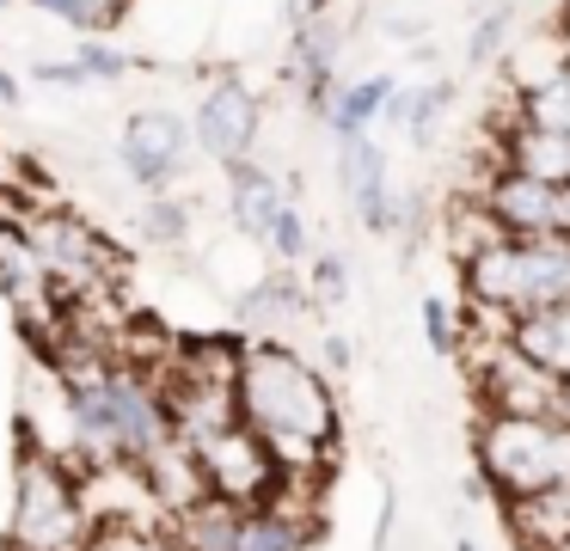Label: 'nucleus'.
I'll return each mask as SVG.
<instances>
[{
  "instance_id": "nucleus-17",
  "label": "nucleus",
  "mask_w": 570,
  "mask_h": 551,
  "mask_svg": "<svg viewBox=\"0 0 570 551\" xmlns=\"http://www.w3.org/2000/svg\"><path fill=\"white\" fill-rule=\"evenodd\" d=\"M454 110V80H417V86H393L386 98V129H399L411 147H430L442 135V117Z\"/></svg>"
},
{
  "instance_id": "nucleus-20",
  "label": "nucleus",
  "mask_w": 570,
  "mask_h": 551,
  "mask_svg": "<svg viewBox=\"0 0 570 551\" xmlns=\"http://www.w3.org/2000/svg\"><path fill=\"white\" fill-rule=\"evenodd\" d=\"M239 502H227V496H197L190 509H178L173 514V545L178 551H234V539H239Z\"/></svg>"
},
{
  "instance_id": "nucleus-30",
  "label": "nucleus",
  "mask_w": 570,
  "mask_h": 551,
  "mask_svg": "<svg viewBox=\"0 0 570 551\" xmlns=\"http://www.w3.org/2000/svg\"><path fill=\"white\" fill-rule=\"evenodd\" d=\"M307 288L320 306H344L350 301V264L337 252H313L307 257Z\"/></svg>"
},
{
  "instance_id": "nucleus-14",
  "label": "nucleus",
  "mask_w": 570,
  "mask_h": 551,
  "mask_svg": "<svg viewBox=\"0 0 570 551\" xmlns=\"http://www.w3.org/2000/svg\"><path fill=\"white\" fill-rule=\"evenodd\" d=\"M0 288L19 306V318H56V306H62L43 257L26 245V233H19L13 220H0Z\"/></svg>"
},
{
  "instance_id": "nucleus-27",
  "label": "nucleus",
  "mask_w": 570,
  "mask_h": 551,
  "mask_svg": "<svg viewBox=\"0 0 570 551\" xmlns=\"http://www.w3.org/2000/svg\"><path fill=\"white\" fill-rule=\"evenodd\" d=\"M264 252L276 257V264H307L320 245H313V227H307V215H301V203L288 196L283 208H276V220H271V233H264Z\"/></svg>"
},
{
  "instance_id": "nucleus-5",
  "label": "nucleus",
  "mask_w": 570,
  "mask_h": 551,
  "mask_svg": "<svg viewBox=\"0 0 570 551\" xmlns=\"http://www.w3.org/2000/svg\"><path fill=\"white\" fill-rule=\"evenodd\" d=\"M472 386H479V404L497 416H552L564 404V380L540 367L528 350H515L509 325L484 331V343L472 350Z\"/></svg>"
},
{
  "instance_id": "nucleus-19",
  "label": "nucleus",
  "mask_w": 570,
  "mask_h": 551,
  "mask_svg": "<svg viewBox=\"0 0 570 551\" xmlns=\"http://www.w3.org/2000/svg\"><path fill=\"white\" fill-rule=\"evenodd\" d=\"M509 117L528 122V129H552V135H570V61L558 56L546 73L515 86L509 98Z\"/></svg>"
},
{
  "instance_id": "nucleus-25",
  "label": "nucleus",
  "mask_w": 570,
  "mask_h": 551,
  "mask_svg": "<svg viewBox=\"0 0 570 551\" xmlns=\"http://www.w3.org/2000/svg\"><path fill=\"white\" fill-rule=\"evenodd\" d=\"M26 7H38V12H50V19L75 24L80 37H111L117 24H124L129 0H26Z\"/></svg>"
},
{
  "instance_id": "nucleus-13",
  "label": "nucleus",
  "mask_w": 570,
  "mask_h": 551,
  "mask_svg": "<svg viewBox=\"0 0 570 551\" xmlns=\"http://www.w3.org/2000/svg\"><path fill=\"white\" fill-rule=\"evenodd\" d=\"M222 171H227V215H234V227L246 233V239L264 245V233H271L276 208L295 196V184L276 178L271 166H258V154L239 159V166H222Z\"/></svg>"
},
{
  "instance_id": "nucleus-8",
  "label": "nucleus",
  "mask_w": 570,
  "mask_h": 551,
  "mask_svg": "<svg viewBox=\"0 0 570 551\" xmlns=\"http://www.w3.org/2000/svg\"><path fill=\"white\" fill-rule=\"evenodd\" d=\"M13 227L26 233V245L43 257L56 294H62V288H75V294L105 288V269H111L117 257H111V245H105L99 233L87 227V220L56 215V208H50V215H26V220H13Z\"/></svg>"
},
{
  "instance_id": "nucleus-21",
  "label": "nucleus",
  "mask_w": 570,
  "mask_h": 551,
  "mask_svg": "<svg viewBox=\"0 0 570 551\" xmlns=\"http://www.w3.org/2000/svg\"><path fill=\"white\" fill-rule=\"evenodd\" d=\"M307 533H313L307 509H295L288 496H276V502H258V509L239 514L234 551H301V545H307Z\"/></svg>"
},
{
  "instance_id": "nucleus-15",
  "label": "nucleus",
  "mask_w": 570,
  "mask_h": 551,
  "mask_svg": "<svg viewBox=\"0 0 570 551\" xmlns=\"http://www.w3.org/2000/svg\"><path fill=\"white\" fill-rule=\"evenodd\" d=\"M307 313H320V301H313V288L301 276H288V269L252 282V288L234 301V318L246 331H283V325H295V318H307Z\"/></svg>"
},
{
  "instance_id": "nucleus-7",
  "label": "nucleus",
  "mask_w": 570,
  "mask_h": 551,
  "mask_svg": "<svg viewBox=\"0 0 570 551\" xmlns=\"http://www.w3.org/2000/svg\"><path fill=\"white\" fill-rule=\"evenodd\" d=\"M190 154H197V129H190V117H178V110H166V105L129 110L124 135H117V159H124V171L148 196L173 190V184L185 178Z\"/></svg>"
},
{
  "instance_id": "nucleus-4",
  "label": "nucleus",
  "mask_w": 570,
  "mask_h": 551,
  "mask_svg": "<svg viewBox=\"0 0 570 551\" xmlns=\"http://www.w3.org/2000/svg\"><path fill=\"white\" fill-rule=\"evenodd\" d=\"M92 533V509L68 460H56L31 423H19V460H13V527L7 551H80Z\"/></svg>"
},
{
  "instance_id": "nucleus-11",
  "label": "nucleus",
  "mask_w": 570,
  "mask_h": 551,
  "mask_svg": "<svg viewBox=\"0 0 570 551\" xmlns=\"http://www.w3.org/2000/svg\"><path fill=\"white\" fill-rule=\"evenodd\" d=\"M337 184H344L350 208L368 233H399V184L386 171V147L374 135L337 141Z\"/></svg>"
},
{
  "instance_id": "nucleus-31",
  "label": "nucleus",
  "mask_w": 570,
  "mask_h": 551,
  "mask_svg": "<svg viewBox=\"0 0 570 551\" xmlns=\"http://www.w3.org/2000/svg\"><path fill=\"white\" fill-rule=\"evenodd\" d=\"M31 80H38V86H62V92H87V68H80V61L75 56H68V61H50V56H43V61H31Z\"/></svg>"
},
{
  "instance_id": "nucleus-35",
  "label": "nucleus",
  "mask_w": 570,
  "mask_h": 551,
  "mask_svg": "<svg viewBox=\"0 0 570 551\" xmlns=\"http://www.w3.org/2000/svg\"><path fill=\"white\" fill-rule=\"evenodd\" d=\"M0 105H7V110H19V105H26V86H19V73L7 68V61H0Z\"/></svg>"
},
{
  "instance_id": "nucleus-22",
  "label": "nucleus",
  "mask_w": 570,
  "mask_h": 551,
  "mask_svg": "<svg viewBox=\"0 0 570 551\" xmlns=\"http://www.w3.org/2000/svg\"><path fill=\"white\" fill-rule=\"evenodd\" d=\"M509 343H515V350H528L540 367H552L558 380H570V301L509 318Z\"/></svg>"
},
{
  "instance_id": "nucleus-6",
  "label": "nucleus",
  "mask_w": 570,
  "mask_h": 551,
  "mask_svg": "<svg viewBox=\"0 0 570 551\" xmlns=\"http://www.w3.org/2000/svg\"><path fill=\"white\" fill-rule=\"evenodd\" d=\"M190 453H197L203 490H209V496L239 502V509L276 502V490L288 484L283 460H276V453L258 441V429H246L239 416H234V423H222V429H209L203 441H190Z\"/></svg>"
},
{
  "instance_id": "nucleus-18",
  "label": "nucleus",
  "mask_w": 570,
  "mask_h": 551,
  "mask_svg": "<svg viewBox=\"0 0 570 551\" xmlns=\"http://www.w3.org/2000/svg\"><path fill=\"white\" fill-rule=\"evenodd\" d=\"M393 73H362V80H337L332 105H325V129H332V141H350V135H368L374 122L386 117V98H393Z\"/></svg>"
},
{
  "instance_id": "nucleus-16",
  "label": "nucleus",
  "mask_w": 570,
  "mask_h": 551,
  "mask_svg": "<svg viewBox=\"0 0 570 551\" xmlns=\"http://www.w3.org/2000/svg\"><path fill=\"white\" fill-rule=\"evenodd\" d=\"M491 147H497V166H515V171H533V178L570 184V135L528 129V122L509 117L503 129H491Z\"/></svg>"
},
{
  "instance_id": "nucleus-23",
  "label": "nucleus",
  "mask_w": 570,
  "mask_h": 551,
  "mask_svg": "<svg viewBox=\"0 0 570 551\" xmlns=\"http://www.w3.org/2000/svg\"><path fill=\"white\" fill-rule=\"evenodd\" d=\"M515 31H521L515 0H497V7H484L479 19L466 24V68H497V61L515 49Z\"/></svg>"
},
{
  "instance_id": "nucleus-39",
  "label": "nucleus",
  "mask_w": 570,
  "mask_h": 551,
  "mask_svg": "<svg viewBox=\"0 0 570 551\" xmlns=\"http://www.w3.org/2000/svg\"><path fill=\"white\" fill-rule=\"evenodd\" d=\"M558 411H564V416H570V380H564V404H558Z\"/></svg>"
},
{
  "instance_id": "nucleus-40",
  "label": "nucleus",
  "mask_w": 570,
  "mask_h": 551,
  "mask_svg": "<svg viewBox=\"0 0 570 551\" xmlns=\"http://www.w3.org/2000/svg\"><path fill=\"white\" fill-rule=\"evenodd\" d=\"M0 12H7V0H0Z\"/></svg>"
},
{
  "instance_id": "nucleus-36",
  "label": "nucleus",
  "mask_w": 570,
  "mask_h": 551,
  "mask_svg": "<svg viewBox=\"0 0 570 551\" xmlns=\"http://www.w3.org/2000/svg\"><path fill=\"white\" fill-rule=\"evenodd\" d=\"M552 43H558V56L570 61V0H564V7L552 12Z\"/></svg>"
},
{
  "instance_id": "nucleus-33",
  "label": "nucleus",
  "mask_w": 570,
  "mask_h": 551,
  "mask_svg": "<svg viewBox=\"0 0 570 551\" xmlns=\"http://www.w3.org/2000/svg\"><path fill=\"white\" fill-rule=\"evenodd\" d=\"M393 521H399V490L386 484V496H381V527H374V551L393 545Z\"/></svg>"
},
{
  "instance_id": "nucleus-10",
  "label": "nucleus",
  "mask_w": 570,
  "mask_h": 551,
  "mask_svg": "<svg viewBox=\"0 0 570 551\" xmlns=\"http://www.w3.org/2000/svg\"><path fill=\"white\" fill-rule=\"evenodd\" d=\"M472 203L497 220V233L509 239H546V233H564L558 227V184L552 178H533V171L515 166H491V178L479 184Z\"/></svg>"
},
{
  "instance_id": "nucleus-26",
  "label": "nucleus",
  "mask_w": 570,
  "mask_h": 551,
  "mask_svg": "<svg viewBox=\"0 0 570 551\" xmlns=\"http://www.w3.org/2000/svg\"><path fill=\"white\" fill-rule=\"evenodd\" d=\"M80 551H178L173 533H160L154 521H92Z\"/></svg>"
},
{
  "instance_id": "nucleus-24",
  "label": "nucleus",
  "mask_w": 570,
  "mask_h": 551,
  "mask_svg": "<svg viewBox=\"0 0 570 551\" xmlns=\"http://www.w3.org/2000/svg\"><path fill=\"white\" fill-rule=\"evenodd\" d=\"M423 313V343H430L435 355H460L472 343V301H442V294H430V301L417 306Z\"/></svg>"
},
{
  "instance_id": "nucleus-12",
  "label": "nucleus",
  "mask_w": 570,
  "mask_h": 551,
  "mask_svg": "<svg viewBox=\"0 0 570 551\" xmlns=\"http://www.w3.org/2000/svg\"><path fill=\"white\" fill-rule=\"evenodd\" d=\"M337 56H344V24H337V12L288 24L283 73L301 86V105H307L313 117H325V105H332V92H337Z\"/></svg>"
},
{
  "instance_id": "nucleus-9",
  "label": "nucleus",
  "mask_w": 570,
  "mask_h": 551,
  "mask_svg": "<svg viewBox=\"0 0 570 551\" xmlns=\"http://www.w3.org/2000/svg\"><path fill=\"white\" fill-rule=\"evenodd\" d=\"M197 154H209L215 166H239V159L258 154V135H264V98L252 92L239 73H222L209 92L197 98Z\"/></svg>"
},
{
  "instance_id": "nucleus-28",
  "label": "nucleus",
  "mask_w": 570,
  "mask_h": 551,
  "mask_svg": "<svg viewBox=\"0 0 570 551\" xmlns=\"http://www.w3.org/2000/svg\"><path fill=\"white\" fill-rule=\"evenodd\" d=\"M75 61L87 68V80H92V86H124L129 73L141 68V61L129 56V49H117L111 37H80V43H75Z\"/></svg>"
},
{
  "instance_id": "nucleus-3",
  "label": "nucleus",
  "mask_w": 570,
  "mask_h": 551,
  "mask_svg": "<svg viewBox=\"0 0 570 551\" xmlns=\"http://www.w3.org/2000/svg\"><path fill=\"white\" fill-rule=\"evenodd\" d=\"M472 465L484 472L491 496L503 509L528 496H546V490L570 484V416H479V435H472Z\"/></svg>"
},
{
  "instance_id": "nucleus-41",
  "label": "nucleus",
  "mask_w": 570,
  "mask_h": 551,
  "mask_svg": "<svg viewBox=\"0 0 570 551\" xmlns=\"http://www.w3.org/2000/svg\"><path fill=\"white\" fill-rule=\"evenodd\" d=\"M558 551H570V545H558Z\"/></svg>"
},
{
  "instance_id": "nucleus-38",
  "label": "nucleus",
  "mask_w": 570,
  "mask_h": 551,
  "mask_svg": "<svg viewBox=\"0 0 570 551\" xmlns=\"http://www.w3.org/2000/svg\"><path fill=\"white\" fill-rule=\"evenodd\" d=\"M454 551H479V545H472V539H466V533H460V539H454Z\"/></svg>"
},
{
  "instance_id": "nucleus-37",
  "label": "nucleus",
  "mask_w": 570,
  "mask_h": 551,
  "mask_svg": "<svg viewBox=\"0 0 570 551\" xmlns=\"http://www.w3.org/2000/svg\"><path fill=\"white\" fill-rule=\"evenodd\" d=\"M558 227L570 233V184H558Z\"/></svg>"
},
{
  "instance_id": "nucleus-32",
  "label": "nucleus",
  "mask_w": 570,
  "mask_h": 551,
  "mask_svg": "<svg viewBox=\"0 0 570 551\" xmlns=\"http://www.w3.org/2000/svg\"><path fill=\"white\" fill-rule=\"evenodd\" d=\"M320 355H325V374H350V362H356L350 337H337V331H325V337H320Z\"/></svg>"
},
{
  "instance_id": "nucleus-2",
  "label": "nucleus",
  "mask_w": 570,
  "mask_h": 551,
  "mask_svg": "<svg viewBox=\"0 0 570 551\" xmlns=\"http://www.w3.org/2000/svg\"><path fill=\"white\" fill-rule=\"evenodd\" d=\"M460 276H466V301L497 318L558 306V301H570V233H546V239L497 233V239L472 245L460 257Z\"/></svg>"
},
{
  "instance_id": "nucleus-1",
  "label": "nucleus",
  "mask_w": 570,
  "mask_h": 551,
  "mask_svg": "<svg viewBox=\"0 0 570 551\" xmlns=\"http://www.w3.org/2000/svg\"><path fill=\"white\" fill-rule=\"evenodd\" d=\"M239 423L258 429V441L283 460V472L320 478V465L337 453V392L332 374L313 367L301 350L276 337H246L234 374Z\"/></svg>"
},
{
  "instance_id": "nucleus-34",
  "label": "nucleus",
  "mask_w": 570,
  "mask_h": 551,
  "mask_svg": "<svg viewBox=\"0 0 570 551\" xmlns=\"http://www.w3.org/2000/svg\"><path fill=\"white\" fill-rule=\"evenodd\" d=\"M325 12H337V0H283V19L301 24V19H325Z\"/></svg>"
},
{
  "instance_id": "nucleus-29",
  "label": "nucleus",
  "mask_w": 570,
  "mask_h": 551,
  "mask_svg": "<svg viewBox=\"0 0 570 551\" xmlns=\"http://www.w3.org/2000/svg\"><path fill=\"white\" fill-rule=\"evenodd\" d=\"M141 233H148V245H185L190 233V203L173 190L148 196V208H141Z\"/></svg>"
}]
</instances>
